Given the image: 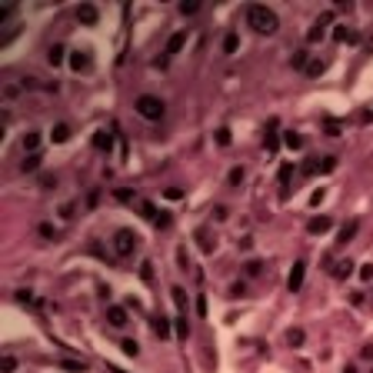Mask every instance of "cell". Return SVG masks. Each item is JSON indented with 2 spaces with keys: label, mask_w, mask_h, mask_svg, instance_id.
Returning a JSON list of instances; mask_svg holds the SVG:
<instances>
[{
  "label": "cell",
  "mask_w": 373,
  "mask_h": 373,
  "mask_svg": "<svg viewBox=\"0 0 373 373\" xmlns=\"http://www.w3.org/2000/svg\"><path fill=\"white\" fill-rule=\"evenodd\" d=\"M37 147H40V133L27 130L23 133V154H37Z\"/></svg>",
  "instance_id": "19"
},
{
  "label": "cell",
  "mask_w": 373,
  "mask_h": 373,
  "mask_svg": "<svg viewBox=\"0 0 373 373\" xmlns=\"http://www.w3.org/2000/svg\"><path fill=\"white\" fill-rule=\"evenodd\" d=\"M40 160H44L40 154H23L20 170H23V174H37V170H40Z\"/></svg>",
  "instance_id": "17"
},
{
  "label": "cell",
  "mask_w": 373,
  "mask_h": 373,
  "mask_svg": "<svg viewBox=\"0 0 373 373\" xmlns=\"http://www.w3.org/2000/svg\"><path fill=\"white\" fill-rule=\"evenodd\" d=\"M113 133H117V130H97V133H93V150L110 154V147H113Z\"/></svg>",
  "instance_id": "12"
},
{
  "label": "cell",
  "mask_w": 373,
  "mask_h": 373,
  "mask_svg": "<svg viewBox=\"0 0 373 373\" xmlns=\"http://www.w3.org/2000/svg\"><path fill=\"white\" fill-rule=\"evenodd\" d=\"M140 280L143 283H154V264H150V260H143L140 264Z\"/></svg>",
  "instance_id": "31"
},
{
  "label": "cell",
  "mask_w": 373,
  "mask_h": 373,
  "mask_svg": "<svg viewBox=\"0 0 373 373\" xmlns=\"http://www.w3.org/2000/svg\"><path fill=\"white\" fill-rule=\"evenodd\" d=\"M360 357H363V360H373V347H370V343H367V347L360 350Z\"/></svg>",
  "instance_id": "49"
},
{
  "label": "cell",
  "mask_w": 373,
  "mask_h": 373,
  "mask_svg": "<svg viewBox=\"0 0 373 373\" xmlns=\"http://www.w3.org/2000/svg\"><path fill=\"white\" fill-rule=\"evenodd\" d=\"M217 143H220V147H227V143H230V130H227V127H220V130H217Z\"/></svg>",
  "instance_id": "38"
},
{
  "label": "cell",
  "mask_w": 373,
  "mask_h": 373,
  "mask_svg": "<svg viewBox=\"0 0 373 373\" xmlns=\"http://www.w3.org/2000/svg\"><path fill=\"white\" fill-rule=\"evenodd\" d=\"M360 280H373V264H360Z\"/></svg>",
  "instance_id": "42"
},
{
  "label": "cell",
  "mask_w": 373,
  "mask_h": 373,
  "mask_svg": "<svg viewBox=\"0 0 373 373\" xmlns=\"http://www.w3.org/2000/svg\"><path fill=\"white\" fill-rule=\"evenodd\" d=\"M120 350L127 353V357H137V353H140V343H137V340H123V343H120Z\"/></svg>",
  "instance_id": "35"
},
{
  "label": "cell",
  "mask_w": 373,
  "mask_h": 373,
  "mask_svg": "<svg viewBox=\"0 0 373 373\" xmlns=\"http://www.w3.org/2000/svg\"><path fill=\"white\" fill-rule=\"evenodd\" d=\"M150 327H154V333L160 337V340L170 337V320H167V317H154V320H150Z\"/></svg>",
  "instance_id": "20"
},
{
  "label": "cell",
  "mask_w": 373,
  "mask_h": 373,
  "mask_svg": "<svg viewBox=\"0 0 373 373\" xmlns=\"http://www.w3.org/2000/svg\"><path fill=\"white\" fill-rule=\"evenodd\" d=\"M186 40H190V30H177V33H170V40H167V50H164V54H167V57L180 54V50L186 47Z\"/></svg>",
  "instance_id": "10"
},
{
  "label": "cell",
  "mask_w": 373,
  "mask_h": 373,
  "mask_svg": "<svg viewBox=\"0 0 373 373\" xmlns=\"http://www.w3.org/2000/svg\"><path fill=\"white\" fill-rule=\"evenodd\" d=\"M333 40L337 44H360V30L350 27V23H337L333 27Z\"/></svg>",
  "instance_id": "6"
},
{
  "label": "cell",
  "mask_w": 373,
  "mask_h": 373,
  "mask_svg": "<svg viewBox=\"0 0 373 373\" xmlns=\"http://www.w3.org/2000/svg\"><path fill=\"white\" fill-rule=\"evenodd\" d=\"M330 20H333V13H323V17H317V20H313V27L307 30V40H310V44H317V40H323V37H327Z\"/></svg>",
  "instance_id": "8"
},
{
  "label": "cell",
  "mask_w": 373,
  "mask_h": 373,
  "mask_svg": "<svg viewBox=\"0 0 373 373\" xmlns=\"http://www.w3.org/2000/svg\"><path fill=\"white\" fill-rule=\"evenodd\" d=\"M37 233H40V237H44V240H54V237H57L54 223H40V227H37Z\"/></svg>",
  "instance_id": "36"
},
{
  "label": "cell",
  "mask_w": 373,
  "mask_h": 373,
  "mask_svg": "<svg viewBox=\"0 0 373 373\" xmlns=\"http://www.w3.org/2000/svg\"><path fill=\"white\" fill-rule=\"evenodd\" d=\"M237 47H240V37L230 30L227 37H223V54H237Z\"/></svg>",
  "instance_id": "27"
},
{
  "label": "cell",
  "mask_w": 373,
  "mask_h": 373,
  "mask_svg": "<svg viewBox=\"0 0 373 373\" xmlns=\"http://www.w3.org/2000/svg\"><path fill=\"white\" fill-rule=\"evenodd\" d=\"M67 57H70V54H67L60 44H50V47H47V64H50V67H60Z\"/></svg>",
  "instance_id": "14"
},
{
  "label": "cell",
  "mask_w": 373,
  "mask_h": 373,
  "mask_svg": "<svg viewBox=\"0 0 373 373\" xmlns=\"http://www.w3.org/2000/svg\"><path fill=\"white\" fill-rule=\"evenodd\" d=\"M60 217H64V220L74 217V203H64V207H60Z\"/></svg>",
  "instance_id": "46"
},
{
  "label": "cell",
  "mask_w": 373,
  "mask_h": 373,
  "mask_svg": "<svg viewBox=\"0 0 373 373\" xmlns=\"http://www.w3.org/2000/svg\"><path fill=\"white\" fill-rule=\"evenodd\" d=\"M137 247H140V237H137L133 230H127V227H123V230L113 233V253H117L120 260L133 257V253H137Z\"/></svg>",
  "instance_id": "3"
},
{
  "label": "cell",
  "mask_w": 373,
  "mask_h": 373,
  "mask_svg": "<svg viewBox=\"0 0 373 373\" xmlns=\"http://www.w3.org/2000/svg\"><path fill=\"white\" fill-rule=\"evenodd\" d=\"M133 110L140 113L143 120H160L167 113V107H164V100L160 97H154V93H143V97H137V103H133Z\"/></svg>",
  "instance_id": "2"
},
{
  "label": "cell",
  "mask_w": 373,
  "mask_h": 373,
  "mask_svg": "<svg viewBox=\"0 0 373 373\" xmlns=\"http://www.w3.org/2000/svg\"><path fill=\"white\" fill-rule=\"evenodd\" d=\"M0 370H3V373H13V370H17V360H13V353H3V357H0Z\"/></svg>",
  "instance_id": "32"
},
{
  "label": "cell",
  "mask_w": 373,
  "mask_h": 373,
  "mask_svg": "<svg viewBox=\"0 0 373 373\" xmlns=\"http://www.w3.org/2000/svg\"><path fill=\"white\" fill-rule=\"evenodd\" d=\"M243 17H247V27H253L257 33H277V13L267 10L264 3H250L247 10H243Z\"/></svg>",
  "instance_id": "1"
},
{
  "label": "cell",
  "mask_w": 373,
  "mask_h": 373,
  "mask_svg": "<svg viewBox=\"0 0 373 373\" xmlns=\"http://www.w3.org/2000/svg\"><path fill=\"white\" fill-rule=\"evenodd\" d=\"M267 150H270V154H277V150H280V137H277V120H270L267 123Z\"/></svg>",
  "instance_id": "16"
},
{
  "label": "cell",
  "mask_w": 373,
  "mask_h": 373,
  "mask_svg": "<svg viewBox=\"0 0 373 373\" xmlns=\"http://www.w3.org/2000/svg\"><path fill=\"white\" fill-rule=\"evenodd\" d=\"M197 243H200V250H203V253H210L213 247H217V243L207 237V230H197Z\"/></svg>",
  "instance_id": "30"
},
{
  "label": "cell",
  "mask_w": 373,
  "mask_h": 373,
  "mask_svg": "<svg viewBox=\"0 0 373 373\" xmlns=\"http://www.w3.org/2000/svg\"><path fill=\"white\" fill-rule=\"evenodd\" d=\"M323 70H327V60H320V57H310V64H307V70H303V74H307V77H320Z\"/></svg>",
  "instance_id": "21"
},
{
  "label": "cell",
  "mask_w": 373,
  "mask_h": 373,
  "mask_svg": "<svg viewBox=\"0 0 373 373\" xmlns=\"http://www.w3.org/2000/svg\"><path fill=\"white\" fill-rule=\"evenodd\" d=\"M290 64H293V70H307V64H310V54H307V50H293V57H290Z\"/></svg>",
  "instance_id": "23"
},
{
  "label": "cell",
  "mask_w": 373,
  "mask_h": 373,
  "mask_svg": "<svg viewBox=\"0 0 373 373\" xmlns=\"http://www.w3.org/2000/svg\"><path fill=\"white\" fill-rule=\"evenodd\" d=\"M283 143L290 147V150H300V147H303V137H300V133H293V130H286V133H283Z\"/></svg>",
  "instance_id": "28"
},
{
  "label": "cell",
  "mask_w": 373,
  "mask_h": 373,
  "mask_svg": "<svg viewBox=\"0 0 373 373\" xmlns=\"http://www.w3.org/2000/svg\"><path fill=\"white\" fill-rule=\"evenodd\" d=\"M77 20L84 23V27H97V20H100L97 3H80L77 7Z\"/></svg>",
  "instance_id": "9"
},
{
  "label": "cell",
  "mask_w": 373,
  "mask_h": 373,
  "mask_svg": "<svg viewBox=\"0 0 373 373\" xmlns=\"http://www.w3.org/2000/svg\"><path fill=\"white\" fill-rule=\"evenodd\" d=\"M303 174H330V170H337V157H310L307 164L300 167Z\"/></svg>",
  "instance_id": "4"
},
{
  "label": "cell",
  "mask_w": 373,
  "mask_h": 373,
  "mask_svg": "<svg viewBox=\"0 0 373 373\" xmlns=\"http://www.w3.org/2000/svg\"><path fill=\"white\" fill-rule=\"evenodd\" d=\"M370 373H373V370H370Z\"/></svg>",
  "instance_id": "52"
},
{
  "label": "cell",
  "mask_w": 373,
  "mask_h": 373,
  "mask_svg": "<svg viewBox=\"0 0 373 373\" xmlns=\"http://www.w3.org/2000/svg\"><path fill=\"white\" fill-rule=\"evenodd\" d=\"M67 64H70V70H77V74H90V70H93V57H90L87 50H70Z\"/></svg>",
  "instance_id": "5"
},
{
  "label": "cell",
  "mask_w": 373,
  "mask_h": 373,
  "mask_svg": "<svg viewBox=\"0 0 373 373\" xmlns=\"http://www.w3.org/2000/svg\"><path fill=\"white\" fill-rule=\"evenodd\" d=\"M213 217H217V220H227V207H213Z\"/></svg>",
  "instance_id": "50"
},
{
  "label": "cell",
  "mask_w": 373,
  "mask_h": 373,
  "mask_svg": "<svg viewBox=\"0 0 373 373\" xmlns=\"http://www.w3.org/2000/svg\"><path fill=\"white\" fill-rule=\"evenodd\" d=\"M170 296H174L177 310H180V313H186V293H184V286H174V290H170Z\"/></svg>",
  "instance_id": "26"
},
{
  "label": "cell",
  "mask_w": 373,
  "mask_h": 373,
  "mask_svg": "<svg viewBox=\"0 0 373 373\" xmlns=\"http://www.w3.org/2000/svg\"><path fill=\"white\" fill-rule=\"evenodd\" d=\"M50 140L54 143H67L70 140V127H67V123H57L54 130H50Z\"/></svg>",
  "instance_id": "22"
},
{
  "label": "cell",
  "mask_w": 373,
  "mask_h": 373,
  "mask_svg": "<svg viewBox=\"0 0 373 373\" xmlns=\"http://www.w3.org/2000/svg\"><path fill=\"white\" fill-rule=\"evenodd\" d=\"M330 227H333V220H330V217H310V220H307V233H313V237L327 233Z\"/></svg>",
  "instance_id": "13"
},
{
  "label": "cell",
  "mask_w": 373,
  "mask_h": 373,
  "mask_svg": "<svg viewBox=\"0 0 373 373\" xmlns=\"http://www.w3.org/2000/svg\"><path fill=\"white\" fill-rule=\"evenodd\" d=\"M227 184H230V186H240L243 184V167H233L230 174H227Z\"/></svg>",
  "instance_id": "33"
},
{
  "label": "cell",
  "mask_w": 373,
  "mask_h": 373,
  "mask_svg": "<svg viewBox=\"0 0 373 373\" xmlns=\"http://www.w3.org/2000/svg\"><path fill=\"white\" fill-rule=\"evenodd\" d=\"M357 230H360V220H350V223H343L340 237H337V243H350L353 237H357Z\"/></svg>",
  "instance_id": "18"
},
{
  "label": "cell",
  "mask_w": 373,
  "mask_h": 373,
  "mask_svg": "<svg viewBox=\"0 0 373 373\" xmlns=\"http://www.w3.org/2000/svg\"><path fill=\"white\" fill-rule=\"evenodd\" d=\"M260 270H264V264H260V260H247V274H250V277H257Z\"/></svg>",
  "instance_id": "39"
},
{
  "label": "cell",
  "mask_w": 373,
  "mask_h": 373,
  "mask_svg": "<svg viewBox=\"0 0 373 373\" xmlns=\"http://www.w3.org/2000/svg\"><path fill=\"white\" fill-rule=\"evenodd\" d=\"M303 277H307V264H303V260H296L293 270H290V277H286V290H290V293H300Z\"/></svg>",
  "instance_id": "7"
},
{
  "label": "cell",
  "mask_w": 373,
  "mask_h": 373,
  "mask_svg": "<svg viewBox=\"0 0 373 373\" xmlns=\"http://www.w3.org/2000/svg\"><path fill=\"white\" fill-rule=\"evenodd\" d=\"M40 186H44V190L57 186V177H54V174H44V177H40Z\"/></svg>",
  "instance_id": "41"
},
{
  "label": "cell",
  "mask_w": 373,
  "mask_h": 373,
  "mask_svg": "<svg viewBox=\"0 0 373 373\" xmlns=\"http://www.w3.org/2000/svg\"><path fill=\"white\" fill-rule=\"evenodd\" d=\"M353 267H357L353 260H337V264L330 267V277H337V280H347V277L353 274Z\"/></svg>",
  "instance_id": "15"
},
{
  "label": "cell",
  "mask_w": 373,
  "mask_h": 373,
  "mask_svg": "<svg viewBox=\"0 0 373 373\" xmlns=\"http://www.w3.org/2000/svg\"><path fill=\"white\" fill-rule=\"evenodd\" d=\"M303 340H307V333H303L300 327L286 330V343H290V347H303Z\"/></svg>",
  "instance_id": "24"
},
{
  "label": "cell",
  "mask_w": 373,
  "mask_h": 373,
  "mask_svg": "<svg viewBox=\"0 0 373 373\" xmlns=\"http://www.w3.org/2000/svg\"><path fill=\"white\" fill-rule=\"evenodd\" d=\"M17 93H20V87H17V84H7V87H3V100H13Z\"/></svg>",
  "instance_id": "40"
},
{
  "label": "cell",
  "mask_w": 373,
  "mask_h": 373,
  "mask_svg": "<svg viewBox=\"0 0 373 373\" xmlns=\"http://www.w3.org/2000/svg\"><path fill=\"white\" fill-rule=\"evenodd\" d=\"M327 137H340V123L337 120H327Z\"/></svg>",
  "instance_id": "43"
},
{
  "label": "cell",
  "mask_w": 373,
  "mask_h": 373,
  "mask_svg": "<svg viewBox=\"0 0 373 373\" xmlns=\"http://www.w3.org/2000/svg\"><path fill=\"white\" fill-rule=\"evenodd\" d=\"M107 323L117 327V330H123L127 323H130V313H127L123 307H107Z\"/></svg>",
  "instance_id": "11"
},
{
  "label": "cell",
  "mask_w": 373,
  "mask_h": 373,
  "mask_svg": "<svg viewBox=\"0 0 373 373\" xmlns=\"http://www.w3.org/2000/svg\"><path fill=\"white\" fill-rule=\"evenodd\" d=\"M290 177H293V164H283V167H280V186L290 184Z\"/></svg>",
  "instance_id": "37"
},
{
  "label": "cell",
  "mask_w": 373,
  "mask_h": 373,
  "mask_svg": "<svg viewBox=\"0 0 373 373\" xmlns=\"http://www.w3.org/2000/svg\"><path fill=\"white\" fill-rule=\"evenodd\" d=\"M343 373H357V370H353V367H343Z\"/></svg>",
  "instance_id": "51"
},
{
  "label": "cell",
  "mask_w": 373,
  "mask_h": 373,
  "mask_svg": "<svg viewBox=\"0 0 373 373\" xmlns=\"http://www.w3.org/2000/svg\"><path fill=\"white\" fill-rule=\"evenodd\" d=\"M174 327H177V337H180V340H186V337H190V323H186V313H180V317L174 320Z\"/></svg>",
  "instance_id": "25"
},
{
  "label": "cell",
  "mask_w": 373,
  "mask_h": 373,
  "mask_svg": "<svg viewBox=\"0 0 373 373\" xmlns=\"http://www.w3.org/2000/svg\"><path fill=\"white\" fill-rule=\"evenodd\" d=\"M184 197V190H177V186H170V190H167V200H180Z\"/></svg>",
  "instance_id": "47"
},
{
  "label": "cell",
  "mask_w": 373,
  "mask_h": 373,
  "mask_svg": "<svg viewBox=\"0 0 373 373\" xmlns=\"http://www.w3.org/2000/svg\"><path fill=\"white\" fill-rule=\"evenodd\" d=\"M323 197H327V190H323V186H320V190H313V197H310V203H313V207H317V203H320V200H323Z\"/></svg>",
  "instance_id": "45"
},
{
  "label": "cell",
  "mask_w": 373,
  "mask_h": 373,
  "mask_svg": "<svg viewBox=\"0 0 373 373\" xmlns=\"http://www.w3.org/2000/svg\"><path fill=\"white\" fill-rule=\"evenodd\" d=\"M197 10H200V3H197V0H184V3H180V13H184V17H193Z\"/></svg>",
  "instance_id": "34"
},
{
  "label": "cell",
  "mask_w": 373,
  "mask_h": 373,
  "mask_svg": "<svg viewBox=\"0 0 373 373\" xmlns=\"http://www.w3.org/2000/svg\"><path fill=\"white\" fill-rule=\"evenodd\" d=\"M177 264H180V270H186V267H190V264H186V250H184V247L177 250Z\"/></svg>",
  "instance_id": "44"
},
{
  "label": "cell",
  "mask_w": 373,
  "mask_h": 373,
  "mask_svg": "<svg viewBox=\"0 0 373 373\" xmlns=\"http://www.w3.org/2000/svg\"><path fill=\"white\" fill-rule=\"evenodd\" d=\"M60 367L70 370V373H87V363L84 360H60Z\"/></svg>",
  "instance_id": "29"
},
{
  "label": "cell",
  "mask_w": 373,
  "mask_h": 373,
  "mask_svg": "<svg viewBox=\"0 0 373 373\" xmlns=\"http://www.w3.org/2000/svg\"><path fill=\"white\" fill-rule=\"evenodd\" d=\"M197 313H200V317H207V300H203V296L197 300Z\"/></svg>",
  "instance_id": "48"
}]
</instances>
